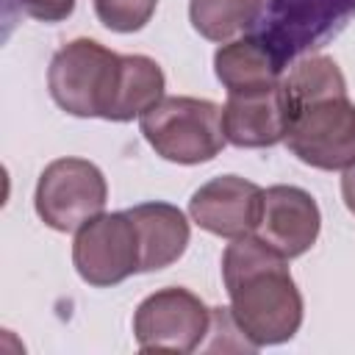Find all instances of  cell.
I'll return each mask as SVG.
<instances>
[{"mask_svg":"<svg viewBox=\"0 0 355 355\" xmlns=\"http://www.w3.org/2000/svg\"><path fill=\"white\" fill-rule=\"evenodd\" d=\"M286 261L255 233L230 239L222 255L227 311L255 349L294 338L302 324V294Z\"/></svg>","mask_w":355,"mask_h":355,"instance_id":"6da1fadb","label":"cell"},{"mask_svg":"<svg viewBox=\"0 0 355 355\" xmlns=\"http://www.w3.org/2000/svg\"><path fill=\"white\" fill-rule=\"evenodd\" d=\"M147 144L172 164H202L227 144L222 105L200 97H161L139 116Z\"/></svg>","mask_w":355,"mask_h":355,"instance_id":"7a4b0ae2","label":"cell"},{"mask_svg":"<svg viewBox=\"0 0 355 355\" xmlns=\"http://www.w3.org/2000/svg\"><path fill=\"white\" fill-rule=\"evenodd\" d=\"M119 55L94 39H72L47 69V89L55 105L72 116H105Z\"/></svg>","mask_w":355,"mask_h":355,"instance_id":"3957f363","label":"cell"},{"mask_svg":"<svg viewBox=\"0 0 355 355\" xmlns=\"http://www.w3.org/2000/svg\"><path fill=\"white\" fill-rule=\"evenodd\" d=\"M108 200V183L97 164L86 158L50 161L36 183L33 205L39 219L58 230L72 233L103 214Z\"/></svg>","mask_w":355,"mask_h":355,"instance_id":"277c9868","label":"cell"},{"mask_svg":"<svg viewBox=\"0 0 355 355\" xmlns=\"http://www.w3.org/2000/svg\"><path fill=\"white\" fill-rule=\"evenodd\" d=\"M211 333V308L189 288L169 286L144 297L133 316L141 352H194Z\"/></svg>","mask_w":355,"mask_h":355,"instance_id":"5b68a950","label":"cell"},{"mask_svg":"<svg viewBox=\"0 0 355 355\" xmlns=\"http://www.w3.org/2000/svg\"><path fill=\"white\" fill-rule=\"evenodd\" d=\"M286 141L308 166L347 169L355 164V103L349 97H330L300 108Z\"/></svg>","mask_w":355,"mask_h":355,"instance_id":"8992f818","label":"cell"},{"mask_svg":"<svg viewBox=\"0 0 355 355\" xmlns=\"http://www.w3.org/2000/svg\"><path fill=\"white\" fill-rule=\"evenodd\" d=\"M72 263L89 286L108 288L139 272V239L128 211L100 214L72 241Z\"/></svg>","mask_w":355,"mask_h":355,"instance_id":"52a82bcc","label":"cell"},{"mask_svg":"<svg viewBox=\"0 0 355 355\" xmlns=\"http://www.w3.org/2000/svg\"><path fill=\"white\" fill-rule=\"evenodd\" d=\"M294 114L297 111L283 80L263 89L227 94V103L222 105L225 139L236 147H250V150L272 147L288 136Z\"/></svg>","mask_w":355,"mask_h":355,"instance_id":"ba28073f","label":"cell"},{"mask_svg":"<svg viewBox=\"0 0 355 355\" xmlns=\"http://www.w3.org/2000/svg\"><path fill=\"white\" fill-rule=\"evenodd\" d=\"M263 208V189L239 175H219L202 183L189 200V216L202 230L222 239L255 233Z\"/></svg>","mask_w":355,"mask_h":355,"instance_id":"9c48e42d","label":"cell"},{"mask_svg":"<svg viewBox=\"0 0 355 355\" xmlns=\"http://www.w3.org/2000/svg\"><path fill=\"white\" fill-rule=\"evenodd\" d=\"M319 205L305 189L280 183L263 191V208L255 236L283 258H297L308 252L319 239Z\"/></svg>","mask_w":355,"mask_h":355,"instance_id":"30bf717a","label":"cell"},{"mask_svg":"<svg viewBox=\"0 0 355 355\" xmlns=\"http://www.w3.org/2000/svg\"><path fill=\"white\" fill-rule=\"evenodd\" d=\"M139 239V272H158L175 263L189 247V219L178 205L141 202L128 208Z\"/></svg>","mask_w":355,"mask_h":355,"instance_id":"8fae6325","label":"cell"},{"mask_svg":"<svg viewBox=\"0 0 355 355\" xmlns=\"http://www.w3.org/2000/svg\"><path fill=\"white\" fill-rule=\"evenodd\" d=\"M214 72L227 94L263 89L280 80L283 58L266 36H244L225 42L214 55Z\"/></svg>","mask_w":355,"mask_h":355,"instance_id":"7c38bea8","label":"cell"},{"mask_svg":"<svg viewBox=\"0 0 355 355\" xmlns=\"http://www.w3.org/2000/svg\"><path fill=\"white\" fill-rule=\"evenodd\" d=\"M164 72L147 55H119L114 92L103 119L111 122H130L153 108L164 97Z\"/></svg>","mask_w":355,"mask_h":355,"instance_id":"4fadbf2b","label":"cell"},{"mask_svg":"<svg viewBox=\"0 0 355 355\" xmlns=\"http://www.w3.org/2000/svg\"><path fill=\"white\" fill-rule=\"evenodd\" d=\"M266 0H189V19L208 42H233L263 14Z\"/></svg>","mask_w":355,"mask_h":355,"instance_id":"5bb4252c","label":"cell"},{"mask_svg":"<svg viewBox=\"0 0 355 355\" xmlns=\"http://www.w3.org/2000/svg\"><path fill=\"white\" fill-rule=\"evenodd\" d=\"M283 86L294 103V111L330 97H347V80L338 64L327 55H308L297 61L291 72L283 78Z\"/></svg>","mask_w":355,"mask_h":355,"instance_id":"9a60e30c","label":"cell"},{"mask_svg":"<svg viewBox=\"0 0 355 355\" xmlns=\"http://www.w3.org/2000/svg\"><path fill=\"white\" fill-rule=\"evenodd\" d=\"M97 19L116 33L141 31L155 14L158 0H92Z\"/></svg>","mask_w":355,"mask_h":355,"instance_id":"2e32d148","label":"cell"},{"mask_svg":"<svg viewBox=\"0 0 355 355\" xmlns=\"http://www.w3.org/2000/svg\"><path fill=\"white\" fill-rule=\"evenodd\" d=\"M22 14L39 22H61L75 11V0H14Z\"/></svg>","mask_w":355,"mask_h":355,"instance_id":"e0dca14e","label":"cell"},{"mask_svg":"<svg viewBox=\"0 0 355 355\" xmlns=\"http://www.w3.org/2000/svg\"><path fill=\"white\" fill-rule=\"evenodd\" d=\"M341 197H344V205L355 214V164H349L344 169V178H341Z\"/></svg>","mask_w":355,"mask_h":355,"instance_id":"ac0fdd59","label":"cell"}]
</instances>
